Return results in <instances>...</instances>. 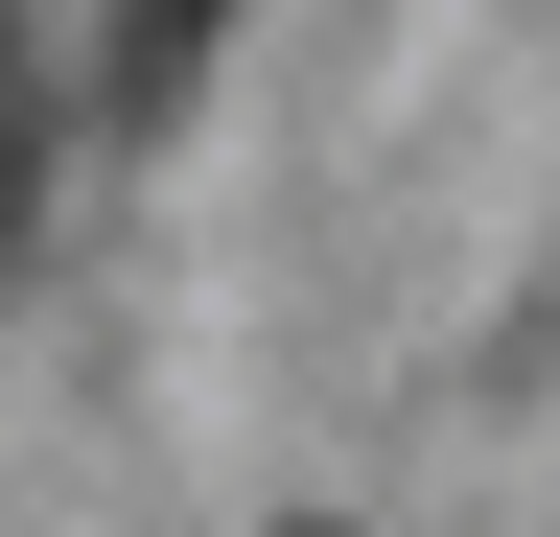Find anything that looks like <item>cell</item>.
Returning a JSON list of instances; mask_svg holds the SVG:
<instances>
[{
    "instance_id": "cell-1",
    "label": "cell",
    "mask_w": 560,
    "mask_h": 537,
    "mask_svg": "<svg viewBox=\"0 0 560 537\" xmlns=\"http://www.w3.org/2000/svg\"><path fill=\"white\" fill-rule=\"evenodd\" d=\"M210 24H234V0H117V117H187V71H210Z\"/></svg>"
},
{
    "instance_id": "cell-2",
    "label": "cell",
    "mask_w": 560,
    "mask_h": 537,
    "mask_svg": "<svg viewBox=\"0 0 560 537\" xmlns=\"http://www.w3.org/2000/svg\"><path fill=\"white\" fill-rule=\"evenodd\" d=\"M24 211H47V94H24V47H0V257H24Z\"/></svg>"
}]
</instances>
